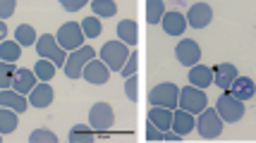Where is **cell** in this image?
I'll return each instance as SVG.
<instances>
[{
	"label": "cell",
	"instance_id": "cell-1",
	"mask_svg": "<svg viewBox=\"0 0 256 143\" xmlns=\"http://www.w3.org/2000/svg\"><path fill=\"white\" fill-rule=\"evenodd\" d=\"M127 57H130V50H127V43H122V41H108L100 48V60L106 62L108 69L120 72L122 65L127 62Z\"/></svg>",
	"mask_w": 256,
	"mask_h": 143
},
{
	"label": "cell",
	"instance_id": "cell-2",
	"mask_svg": "<svg viewBox=\"0 0 256 143\" xmlns=\"http://www.w3.org/2000/svg\"><path fill=\"white\" fill-rule=\"evenodd\" d=\"M36 45V53H38V57H46V60H50L53 65L60 69V67L65 65V60H67V53L58 45L56 41V36H50V33H44L41 38H38V43H34Z\"/></svg>",
	"mask_w": 256,
	"mask_h": 143
},
{
	"label": "cell",
	"instance_id": "cell-3",
	"mask_svg": "<svg viewBox=\"0 0 256 143\" xmlns=\"http://www.w3.org/2000/svg\"><path fill=\"white\" fill-rule=\"evenodd\" d=\"M206 93H204V88H196V86H184L180 88V96H178V105L182 110L192 112V115H199L204 108H206Z\"/></svg>",
	"mask_w": 256,
	"mask_h": 143
},
{
	"label": "cell",
	"instance_id": "cell-4",
	"mask_svg": "<svg viewBox=\"0 0 256 143\" xmlns=\"http://www.w3.org/2000/svg\"><path fill=\"white\" fill-rule=\"evenodd\" d=\"M216 112H218V117L223 122H240L244 117V100H237L234 96H230L225 91L223 96L218 98V103H216Z\"/></svg>",
	"mask_w": 256,
	"mask_h": 143
},
{
	"label": "cell",
	"instance_id": "cell-5",
	"mask_svg": "<svg viewBox=\"0 0 256 143\" xmlns=\"http://www.w3.org/2000/svg\"><path fill=\"white\" fill-rule=\"evenodd\" d=\"M94 57H96V50H94L91 45H79L72 55H67L62 69H65V74L70 79H79V77H82V69H84V65H86L89 60H94Z\"/></svg>",
	"mask_w": 256,
	"mask_h": 143
},
{
	"label": "cell",
	"instance_id": "cell-6",
	"mask_svg": "<svg viewBox=\"0 0 256 143\" xmlns=\"http://www.w3.org/2000/svg\"><path fill=\"white\" fill-rule=\"evenodd\" d=\"M194 127L199 129V134L204 139H218L223 134V120L211 108H204L199 112V122H194Z\"/></svg>",
	"mask_w": 256,
	"mask_h": 143
},
{
	"label": "cell",
	"instance_id": "cell-7",
	"mask_svg": "<svg viewBox=\"0 0 256 143\" xmlns=\"http://www.w3.org/2000/svg\"><path fill=\"white\" fill-rule=\"evenodd\" d=\"M178 96H180V88L175 86V84H158V86L151 88L148 103H151V105L168 108V110H175V108H178Z\"/></svg>",
	"mask_w": 256,
	"mask_h": 143
},
{
	"label": "cell",
	"instance_id": "cell-8",
	"mask_svg": "<svg viewBox=\"0 0 256 143\" xmlns=\"http://www.w3.org/2000/svg\"><path fill=\"white\" fill-rule=\"evenodd\" d=\"M58 45L62 50H77L79 45H84V31L77 22H67L58 29Z\"/></svg>",
	"mask_w": 256,
	"mask_h": 143
},
{
	"label": "cell",
	"instance_id": "cell-9",
	"mask_svg": "<svg viewBox=\"0 0 256 143\" xmlns=\"http://www.w3.org/2000/svg\"><path fill=\"white\" fill-rule=\"evenodd\" d=\"M89 127L96 129V132H108L115 122V115H112V108L108 103H96L89 112Z\"/></svg>",
	"mask_w": 256,
	"mask_h": 143
},
{
	"label": "cell",
	"instance_id": "cell-10",
	"mask_svg": "<svg viewBox=\"0 0 256 143\" xmlns=\"http://www.w3.org/2000/svg\"><path fill=\"white\" fill-rule=\"evenodd\" d=\"M175 55H178V60L182 62L184 67H192L196 65L201 60V48L196 41H192V38H182L178 43V48H175Z\"/></svg>",
	"mask_w": 256,
	"mask_h": 143
},
{
	"label": "cell",
	"instance_id": "cell-11",
	"mask_svg": "<svg viewBox=\"0 0 256 143\" xmlns=\"http://www.w3.org/2000/svg\"><path fill=\"white\" fill-rule=\"evenodd\" d=\"M82 77L86 79L89 84H106L108 79H110V69L106 67V62L103 60H89L86 65H84V69H82Z\"/></svg>",
	"mask_w": 256,
	"mask_h": 143
},
{
	"label": "cell",
	"instance_id": "cell-12",
	"mask_svg": "<svg viewBox=\"0 0 256 143\" xmlns=\"http://www.w3.org/2000/svg\"><path fill=\"white\" fill-rule=\"evenodd\" d=\"M213 19V10L208 2H194L187 12V24H192V29H204L208 26Z\"/></svg>",
	"mask_w": 256,
	"mask_h": 143
},
{
	"label": "cell",
	"instance_id": "cell-13",
	"mask_svg": "<svg viewBox=\"0 0 256 143\" xmlns=\"http://www.w3.org/2000/svg\"><path fill=\"white\" fill-rule=\"evenodd\" d=\"M53 88L48 81H41V84H36V86L29 91V105H34L36 110L38 108H48L50 103H53Z\"/></svg>",
	"mask_w": 256,
	"mask_h": 143
},
{
	"label": "cell",
	"instance_id": "cell-14",
	"mask_svg": "<svg viewBox=\"0 0 256 143\" xmlns=\"http://www.w3.org/2000/svg\"><path fill=\"white\" fill-rule=\"evenodd\" d=\"M211 72H213V84L218 88H223V91H228L230 84L234 81V77H237V67L230 65V62H220V65L213 67Z\"/></svg>",
	"mask_w": 256,
	"mask_h": 143
},
{
	"label": "cell",
	"instance_id": "cell-15",
	"mask_svg": "<svg viewBox=\"0 0 256 143\" xmlns=\"http://www.w3.org/2000/svg\"><path fill=\"white\" fill-rule=\"evenodd\" d=\"M160 24H163V31L168 36H182L184 29H187V17L182 12H166Z\"/></svg>",
	"mask_w": 256,
	"mask_h": 143
},
{
	"label": "cell",
	"instance_id": "cell-16",
	"mask_svg": "<svg viewBox=\"0 0 256 143\" xmlns=\"http://www.w3.org/2000/svg\"><path fill=\"white\" fill-rule=\"evenodd\" d=\"M254 91H256L254 81H252L249 77H240V74L234 77V81L230 84V88H228V93L234 96L237 100H252L254 98Z\"/></svg>",
	"mask_w": 256,
	"mask_h": 143
},
{
	"label": "cell",
	"instance_id": "cell-17",
	"mask_svg": "<svg viewBox=\"0 0 256 143\" xmlns=\"http://www.w3.org/2000/svg\"><path fill=\"white\" fill-rule=\"evenodd\" d=\"M0 108H10V110H14L17 115H22V112L29 108V100L24 98L22 93H17V91L2 88V91H0Z\"/></svg>",
	"mask_w": 256,
	"mask_h": 143
},
{
	"label": "cell",
	"instance_id": "cell-18",
	"mask_svg": "<svg viewBox=\"0 0 256 143\" xmlns=\"http://www.w3.org/2000/svg\"><path fill=\"white\" fill-rule=\"evenodd\" d=\"M148 122H151L156 129H160V132H168V129H170V124H172V110L160 108V105H151Z\"/></svg>",
	"mask_w": 256,
	"mask_h": 143
},
{
	"label": "cell",
	"instance_id": "cell-19",
	"mask_svg": "<svg viewBox=\"0 0 256 143\" xmlns=\"http://www.w3.org/2000/svg\"><path fill=\"white\" fill-rule=\"evenodd\" d=\"M190 81H192V86H196V88H206V86H211V81H213V72H211V67H206V65H192L190 67Z\"/></svg>",
	"mask_w": 256,
	"mask_h": 143
},
{
	"label": "cell",
	"instance_id": "cell-20",
	"mask_svg": "<svg viewBox=\"0 0 256 143\" xmlns=\"http://www.w3.org/2000/svg\"><path fill=\"white\" fill-rule=\"evenodd\" d=\"M172 132L175 134H180V136H184V134H190L192 129H194V117H192V112H187V110H175L172 112Z\"/></svg>",
	"mask_w": 256,
	"mask_h": 143
},
{
	"label": "cell",
	"instance_id": "cell-21",
	"mask_svg": "<svg viewBox=\"0 0 256 143\" xmlns=\"http://www.w3.org/2000/svg\"><path fill=\"white\" fill-rule=\"evenodd\" d=\"M12 86H14L17 93L29 96V91L36 86V74H34L32 69H20V72H14V81H12Z\"/></svg>",
	"mask_w": 256,
	"mask_h": 143
},
{
	"label": "cell",
	"instance_id": "cell-22",
	"mask_svg": "<svg viewBox=\"0 0 256 143\" xmlns=\"http://www.w3.org/2000/svg\"><path fill=\"white\" fill-rule=\"evenodd\" d=\"M136 33H139V29H136L134 19H122V22L118 24V36L122 38V43L134 45L136 43Z\"/></svg>",
	"mask_w": 256,
	"mask_h": 143
},
{
	"label": "cell",
	"instance_id": "cell-23",
	"mask_svg": "<svg viewBox=\"0 0 256 143\" xmlns=\"http://www.w3.org/2000/svg\"><path fill=\"white\" fill-rule=\"evenodd\" d=\"M22 57V45L17 41H2L0 43V60L5 62H17Z\"/></svg>",
	"mask_w": 256,
	"mask_h": 143
},
{
	"label": "cell",
	"instance_id": "cell-24",
	"mask_svg": "<svg viewBox=\"0 0 256 143\" xmlns=\"http://www.w3.org/2000/svg\"><path fill=\"white\" fill-rule=\"evenodd\" d=\"M166 14V5L163 0H146V22L148 24H158Z\"/></svg>",
	"mask_w": 256,
	"mask_h": 143
},
{
	"label": "cell",
	"instance_id": "cell-25",
	"mask_svg": "<svg viewBox=\"0 0 256 143\" xmlns=\"http://www.w3.org/2000/svg\"><path fill=\"white\" fill-rule=\"evenodd\" d=\"M17 129V112L10 108H0V134H12Z\"/></svg>",
	"mask_w": 256,
	"mask_h": 143
},
{
	"label": "cell",
	"instance_id": "cell-26",
	"mask_svg": "<svg viewBox=\"0 0 256 143\" xmlns=\"http://www.w3.org/2000/svg\"><path fill=\"white\" fill-rule=\"evenodd\" d=\"M91 10L98 17H115L118 5H115V0H91Z\"/></svg>",
	"mask_w": 256,
	"mask_h": 143
},
{
	"label": "cell",
	"instance_id": "cell-27",
	"mask_svg": "<svg viewBox=\"0 0 256 143\" xmlns=\"http://www.w3.org/2000/svg\"><path fill=\"white\" fill-rule=\"evenodd\" d=\"M56 69L58 67L50 62V60H46V57H41L38 62H36V67H34V74L41 79V81H50V79L56 77Z\"/></svg>",
	"mask_w": 256,
	"mask_h": 143
},
{
	"label": "cell",
	"instance_id": "cell-28",
	"mask_svg": "<svg viewBox=\"0 0 256 143\" xmlns=\"http://www.w3.org/2000/svg\"><path fill=\"white\" fill-rule=\"evenodd\" d=\"M14 38H17V43L22 45H34L36 43V31H34V26L29 24H20L17 29H14Z\"/></svg>",
	"mask_w": 256,
	"mask_h": 143
},
{
	"label": "cell",
	"instance_id": "cell-29",
	"mask_svg": "<svg viewBox=\"0 0 256 143\" xmlns=\"http://www.w3.org/2000/svg\"><path fill=\"white\" fill-rule=\"evenodd\" d=\"M70 141L72 143H91L94 141L91 127L89 124H77V127H72V132H70Z\"/></svg>",
	"mask_w": 256,
	"mask_h": 143
},
{
	"label": "cell",
	"instance_id": "cell-30",
	"mask_svg": "<svg viewBox=\"0 0 256 143\" xmlns=\"http://www.w3.org/2000/svg\"><path fill=\"white\" fill-rule=\"evenodd\" d=\"M79 26H82V31H84V38H96V36H100V31H103L100 19H96V17H86Z\"/></svg>",
	"mask_w": 256,
	"mask_h": 143
},
{
	"label": "cell",
	"instance_id": "cell-31",
	"mask_svg": "<svg viewBox=\"0 0 256 143\" xmlns=\"http://www.w3.org/2000/svg\"><path fill=\"white\" fill-rule=\"evenodd\" d=\"M14 62H0V88H10L12 81H14Z\"/></svg>",
	"mask_w": 256,
	"mask_h": 143
},
{
	"label": "cell",
	"instance_id": "cell-32",
	"mask_svg": "<svg viewBox=\"0 0 256 143\" xmlns=\"http://www.w3.org/2000/svg\"><path fill=\"white\" fill-rule=\"evenodd\" d=\"M29 141L32 143H58V136L53 132H48V129H36L29 136Z\"/></svg>",
	"mask_w": 256,
	"mask_h": 143
},
{
	"label": "cell",
	"instance_id": "cell-33",
	"mask_svg": "<svg viewBox=\"0 0 256 143\" xmlns=\"http://www.w3.org/2000/svg\"><path fill=\"white\" fill-rule=\"evenodd\" d=\"M136 67H139V60H136V53H130V57H127V62L122 65V77H132V74H136Z\"/></svg>",
	"mask_w": 256,
	"mask_h": 143
},
{
	"label": "cell",
	"instance_id": "cell-34",
	"mask_svg": "<svg viewBox=\"0 0 256 143\" xmlns=\"http://www.w3.org/2000/svg\"><path fill=\"white\" fill-rule=\"evenodd\" d=\"M14 7H17V0H0V19H8L14 14Z\"/></svg>",
	"mask_w": 256,
	"mask_h": 143
},
{
	"label": "cell",
	"instance_id": "cell-35",
	"mask_svg": "<svg viewBox=\"0 0 256 143\" xmlns=\"http://www.w3.org/2000/svg\"><path fill=\"white\" fill-rule=\"evenodd\" d=\"M136 91H139V81L132 74V77H127V81H124V93H127L130 100H136Z\"/></svg>",
	"mask_w": 256,
	"mask_h": 143
},
{
	"label": "cell",
	"instance_id": "cell-36",
	"mask_svg": "<svg viewBox=\"0 0 256 143\" xmlns=\"http://www.w3.org/2000/svg\"><path fill=\"white\" fill-rule=\"evenodd\" d=\"M89 0H60V5L65 7L67 12H77V10H82L84 5H86Z\"/></svg>",
	"mask_w": 256,
	"mask_h": 143
},
{
	"label": "cell",
	"instance_id": "cell-37",
	"mask_svg": "<svg viewBox=\"0 0 256 143\" xmlns=\"http://www.w3.org/2000/svg\"><path fill=\"white\" fill-rule=\"evenodd\" d=\"M146 139H148V141H163V134H160V129H156V127L148 122V127H146Z\"/></svg>",
	"mask_w": 256,
	"mask_h": 143
},
{
	"label": "cell",
	"instance_id": "cell-38",
	"mask_svg": "<svg viewBox=\"0 0 256 143\" xmlns=\"http://www.w3.org/2000/svg\"><path fill=\"white\" fill-rule=\"evenodd\" d=\"M180 134H163V141H180Z\"/></svg>",
	"mask_w": 256,
	"mask_h": 143
},
{
	"label": "cell",
	"instance_id": "cell-39",
	"mask_svg": "<svg viewBox=\"0 0 256 143\" xmlns=\"http://www.w3.org/2000/svg\"><path fill=\"white\" fill-rule=\"evenodd\" d=\"M5 36H8V24L0 19V38H5Z\"/></svg>",
	"mask_w": 256,
	"mask_h": 143
},
{
	"label": "cell",
	"instance_id": "cell-40",
	"mask_svg": "<svg viewBox=\"0 0 256 143\" xmlns=\"http://www.w3.org/2000/svg\"><path fill=\"white\" fill-rule=\"evenodd\" d=\"M0 141H2V136H0Z\"/></svg>",
	"mask_w": 256,
	"mask_h": 143
}]
</instances>
